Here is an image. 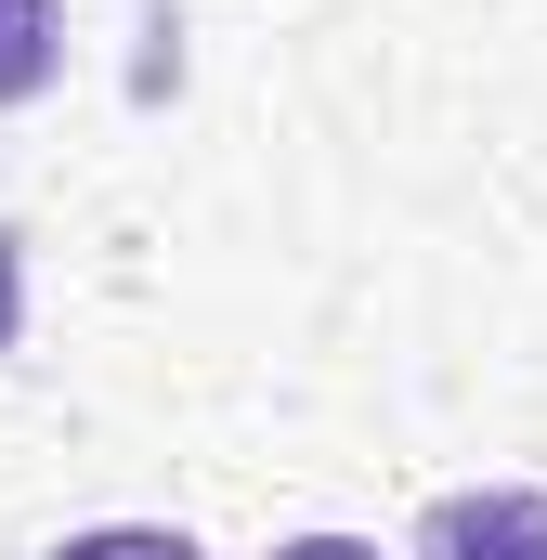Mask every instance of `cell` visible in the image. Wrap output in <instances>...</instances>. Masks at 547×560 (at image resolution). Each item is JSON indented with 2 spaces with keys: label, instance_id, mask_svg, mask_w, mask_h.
I'll return each instance as SVG.
<instances>
[{
  "label": "cell",
  "instance_id": "6da1fadb",
  "mask_svg": "<svg viewBox=\"0 0 547 560\" xmlns=\"http://www.w3.org/2000/svg\"><path fill=\"white\" fill-rule=\"evenodd\" d=\"M417 560H547V495L496 482V495H443L417 522Z\"/></svg>",
  "mask_w": 547,
  "mask_h": 560
},
{
  "label": "cell",
  "instance_id": "7a4b0ae2",
  "mask_svg": "<svg viewBox=\"0 0 547 560\" xmlns=\"http://www.w3.org/2000/svg\"><path fill=\"white\" fill-rule=\"evenodd\" d=\"M53 79V0H0V105H26Z\"/></svg>",
  "mask_w": 547,
  "mask_h": 560
},
{
  "label": "cell",
  "instance_id": "3957f363",
  "mask_svg": "<svg viewBox=\"0 0 547 560\" xmlns=\"http://www.w3.org/2000/svg\"><path fill=\"white\" fill-rule=\"evenodd\" d=\"M53 560H196V548H183L170 522H105V535H66Z\"/></svg>",
  "mask_w": 547,
  "mask_h": 560
},
{
  "label": "cell",
  "instance_id": "277c9868",
  "mask_svg": "<svg viewBox=\"0 0 547 560\" xmlns=\"http://www.w3.org/2000/svg\"><path fill=\"white\" fill-rule=\"evenodd\" d=\"M274 560H379V548H365V535H287Z\"/></svg>",
  "mask_w": 547,
  "mask_h": 560
}]
</instances>
